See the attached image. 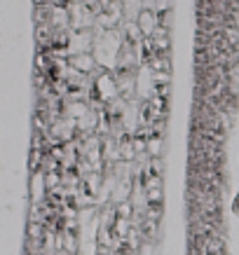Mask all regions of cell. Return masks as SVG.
Instances as JSON below:
<instances>
[{
  "mask_svg": "<svg viewBox=\"0 0 239 255\" xmlns=\"http://www.w3.org/2000/svg\"><path fill=\"white\" fill-rule=\"evenodd\" d=\"M232 211H235V216L239 218V190H237V197H235V201H232Z\"/></svg>",
  "mask_w": 239,
  "mask_h": 255,
  "instance_id": "1",
  "label": "cell"
}]
</instances>
